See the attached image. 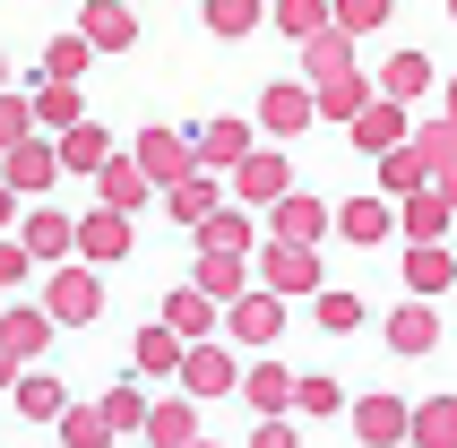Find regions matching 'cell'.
I'll list each match as a JSON object with an SVG mask.
<instances>
[{
	"label": "cell",
	"mask_w": 457,
	"mask_h": 448,
	"mask_svg": "<svg viewBox=\"0 0 457 448\" xmlns=\"http://www.w3.org/2000/svg\"><path fill=\"white\" fill-rule=\"evenodd\" d=\"M432 87H440L432 52H423V44H406V52H388V61H380V87H371V95L406 112V104H423V95H432Z\"/></svg>",
	"instance_id": "1"
},
{
	"label": "cell",
	"mask_w": 457,
	"mask_h": 448,
	"mask_svg": "<svg viewBox=\"0 0 457 448\" xmlns=\"http://www.w3.org/2000/svg\"><path fill=\"white\" fill-rule=\"evenodd\" d=\"M268 242H285V250H320V242H328V207L311 199V190H285V199L268 207Z\"/></svg>",
	"instance_id": "2"
},
{
	"label": "cell",
	"mask_w": 457,
	"mask_h": 448,
	"mask_svg": "<svg viewBox=\"0 0 457 448\" xmlns=\"http://www.w3.org/2000/svg\"><path fill=\"white\" fill-rule=\"evenodd\" d=\"M328 276H320V250H285V242H268L259 250V294H320Z\"/></svg>",
	"instance_id": "3"
},
{
	"label": "cell",
	"mask_w": 457,
	"mask_h": 448,
	"mask_svg": "<svg viewBox=\"0 0 457 448\" xmlns=\"http://www.w3.org/2000/svg\"><path fill=\"white\" fill-rule=\"evenodd\" d=\"M406 414H414L406 397L371 388V397H354V414H345V423H354V440H362V448H406Z\"/></svg>",
	"instance_id": "4"
},
{
	"label": "cell",
	"mask_w": 457,
	"mask_h": 448,
	"mask_svg": "<svg viewBox=\"0 0 457 448\" xmlns=\"http://www.w3.org/2000/svg\"><path fill=\"white\" fill-rule=\"evenodd\" d=\"M259 129H268V138H303L311 129V87L303 78H268V87H259Z\"/></svg>",
	"instance_id": "5"
},
{
	"label": "cell",
	"mask_w": 457,
	"mask_h": 448,
	"mask_svg": "<svg viewBox=\"0 0 457 448\" xmlns=\"http://www.w3.org/2000/svg\"><path fill=\"white\" fill-rule=\"evenodd\" d=\"M380 336H388V353L423 362V353H440V311H432V302H397V311L380 319Z\"/></svg>",
	"instance_id": "6"
},
{
	"label": "cell",
	"mask_w": 457,
	"mask_h": 448,
	"mask_svg": "<svg viewBox=\"0 0 457 448\" xmlns=\"http://www.w3.org/2000/svg\"><path fill=\"white\" fill-rule=\"evenodd\" d=\"M233 190H242V207H277L285 190H294V173H285V147H251L242 164H233Z\"/></svg>",
	"instance_id": "7"
},
{
	"label": "cell",
	"mask_w": 457,
	"mask_h": 448,
	"mask_svg": "<svg viewBox=\"0 0 457 448\" xmlns=\"http://www.w3.org/2000/svg\"><path fill=\"white\" fill-rule=\"evenodd\" d=\"M328 233H345L354 250H371V242H388V233H397V207H388L380 190H362V199L328 207Z\"/></svg>",
	"instance_id": "8"
},
{
	"label": "cell",
	"mask_w": 457,
	"mask_h": 448,
	"mask_svg": "<svg viewBox=\"0 0 457 448\" xmlns=\"http://www.w3.org/2000/svg\"><path fill=\"white\" fill-rule=\"evenodd\" d=\"M129 164H138V181H190V173H199V155H190V138H181V129H147Z\"/></svg>",
	"instance_id": "9"
},
{
	"label": "cell",
	"mask_w": 457,
	"mask_h": 448,
	"mask_svg": "<svg viewBox=\"0 0 457 448\" xmlns=\"http://www.w3.org/2000/svg\"><path fill=\"white\" fill-rule=\"evenodd\" d=\"M181 388H190V397H233L242 371H233L225 345H181Z\"/></svg>",
	"instance_id": "10"
},
{
	"label": "cell",
	"mask_w": 457,
	"mask_h": 448,
	"mask_svg": "<svg viewBox=\"0 0 457 448\" xmlns=\"http://www.w3.org/2000/svg\"><path fill=\"white\" fill-rule=\"evenodd\" d=\"M225 328H233V345H277V336H285V302L251 285V294L225 311Z\"/></svg>",
	"instance_id": "11"
},
{
	"label": "cell",
	"mask_w": 457,
	"mask_h": 448,
	"mask_svg": "<svg viewBox=\"0 0 457 448\" xmlns=\"http://www.w3.org/2000/svg\"><path fill=\"white\" fill-rule=\"evenodd\" d=\"M449 207H440V190L432 181H423V190H414V199H397V233H406V250H432V242H449Z\"/></svg>",
	"instance_id": "12"
},
{
	"label": "cell",
	"mask_w": 457,
	"mask_h": 448,
	"mask_svg": "<svg viewBox=\"0 0 457 448\" xmlns=\"http://www.w3.org/2000/svg\"><path fill=\"white\" fill-rule=\"evenodd\" d=\"M242 397H251L259 423H285V405H294V371L268 353V362H251V371H242Z\"/></svg>",
	"instance_id": "13"
},
{
	"label": "cell",
	"mask_w": 457,
	"mask_h": 448,
	"mask_svg": "<svg viewBox=\"0 0 457 448\" xmlns=\"http://www.w3.org/2000/svg\"><path fill=\"white\" fill-rule=\"evenodd\" d=\"M190 155H199V173H233V164H242V155H251V121H207L199 138H190Z\"/></svg>",
	"instance_id": "14"
},
{
	"label": "cell",
	"mask_w": 457,
	"mask_h": 448,
	"mask_svg": "<svg viewBox=\"0 0 457 448\" xmlns=\"http://www.w3.org/2000/svg\"><path fill=\"white\" fill-rule=\"evenodd\" d=\"M345 129H354V147H362V155H388V147H406V129H414V121L397 112V104H380V95H371Z\"/></svg>",
	"instance_id": "15"
},
{
	"label": "cell",
	"mask_w": 457,
	"mask_h": 448,
	"mask_svg": "<svg viewBox=\"0 0 457 448\" xmlns=\"http://www.w3.org/2000/svg\"><path fill=\"white\" fill-rule=\"evenodd\" d=\"M449 285H457V250L449 242L406 250V302H432V294H449Z\"/></svg>",
	"instance_id": "16"
},
{
	"label": "cell",
	"mask_w": 457,
	"mask_h": 448,
	"mask_svg": "<svg viewBox=\"0 0 457 448\" xmlns=\"http://www.w3.org/2000/svg\"><path fill=\"white\" fill-rule=\"evenodd\" d=\"M362 104H371V78L345 70V78H328V87H311V121H354Z\"/></svg>",
	"instance_id": "17"
},
{
	"label": "cell",
	"mask_w": 457,
	"mask_h": 448,
	"mask_svg": "<svg viewBox=\"0 0 457 448\" xmlns=\"http://www.w3.org/2000/svg\"><path fill=\"white\" fill-rule=\"evenodd\" d=\"M311 319H320V336H354L371 311H362L354 285H320V294H311Z\"/></svg>",
	"instance_id": "18"
},
{
	"label": "cell",
	"mask_w": 457,
	"mask_h": 448,
	"mask_svg": "<svg viewBox=\"0 0 457 448\" xmlns=\"http://www.w3.org/2000/svg\"><path fill=\"white\" fill-rule=\"evenodd\" d=\"M406 448H457V397H423L406 414Z\"/></svg>",
	"instance_id": "19"
},
{
	"label": "cell",
	"mask_w": 457,
	"mask_h": 448,
	"mask_svg": "<svg viewBox=\"0 0 457 448\" xmlns=\"http://www.w3.org/2000/svg\"><path fill=\"white\" fill-rule=\"evenodd\" d=\"M406 155L423 164V181H440V173L457 164V129H449V121H414V129H406Z\"/></svg>",
	"instance_id": "20"
},
{
	"label": "cell",
	"mask_w": 457,
	"mask_h": 448,
	"mask_svg": "<svg viewBox=\"0 0 457 448\" xmlns=\"http://www.w3.org/2000/svg\"><path fill=\"white\" fill-rule=\"evenodd\" d=\"M345 70H354V44H345L337 26H320V35L303 44V78H311V87H328V78H345Z\"/></svg>",
	"instance_id": "21"
},
{
	"label": "cell",
	"mask_w": 457,
	"mask_h": 448,
	"mask_svg": "<svg viewBox=\"0 0 457 448\" xmlns=\"http://www.w3.org/2000/svg\"><path fill=\"white\" fill-rule=\"evenodd\" d=\"M104 311V294H96V276L87 268H61L52 276V319H96Z\"/></svg>",
	"instance_id": "22"
},
{
	"label": "cell",
	"mask_w": 457,
	"mask_h": 448,
	"mask_svg": "<svg viewBox=\"0 0 457 448\" xmlns=\"http://www.w3.org/2000/svg\"><path fill=\"white\" fill-rule=\"evenodd\" d=\"M388 18H397V0H328V26L345 35V44H362V35H380Z\"/></svg>",
	"instance_id": "23"
},
{
	"label": "cell",
	"mask_w": 457,
	"mask_h": 448,
	"mask_svg": "<svg viewBox=\"0 0 457 448\" xmlns=\"http://www.w3.org/2000/svg\"><path fill=\"white\" fill-rule=\"evenodd\" d=\"M147 440H155V448H199V414H190V397L147 405Z\"/></svg>",
	"instance_id": "24"
},
{
	"label": "cell",
	"mask_w": 457,
	"mask_h": 448,
	"mask_svg": "<svg viewBox=\"0 0 457 448\" xmlns=\"http://www.w3.org/2000/svg\"><path fill=\"white\" fill-rule=\"evenodd\" d=\"M190 294H207V302H242L251 294V276H242V259H216V250H199V285Z\"/></svg>",
	"instance_id": "25"
},
{
	"label": "cell",
	"mask_w": 457,
	"mask_h": 448,
	"mask_svg": "<svg viewBox=\"0 0 457 448\" xmlns=\"http://www.w3.org/2000/svg\"><path fill=\"white\" fill-rule=\"evenodd\" d=\"M61 164H78V173H104V164H112V138H104L96 121H70V138H61Z\"/></svg>",
	"instance_id": "26"
},
{
	"label": "cell",
	"mask_w": 457,
	"mask_h": 448,
	"mask_svg": "<svg viewBox=\"0 0 457 448\" xmlns=\"http://www.w3.org/2000/svg\"><path fill=\"white\" fill-rule=\"evenodd\" d=\"M199 250H216V259H242V250H251V216H233V207H216V216L199 224Z\"/></svg>",
	"instance_id": "27"
},
{
	"label": "cell",
	"mask_w": 457,
	"mask_h": 448,
	"mask_svg": "<svg viewBox=\"0 0 457 448\" xmlns=\"http://www.w3.org/2000/svg\"><path fill=\"white\" fill-rule=\"evenodd\" d=\"M259 9H268V0H199L207 35H251V26H259Z\"/></svg>",
	"instance_id": "28"
},
{
	"label": "cell",
	"mask_w": 457,
	"mask_h": 448,
	"mask_svg": "<svg viewBox=\"0 0 457 448\" xmlns=\"http://www.w3.org/2000/svg\"><path fill=\"white\" fill-rule=\"evenodd\" d=\"M414 190H423V164H414L406 147H388V155H380V199L397 207V199H414Z\"/></svg>",
	"instance_id": "29"
},
{
	"label": "cell",
	"mask_w": 457,
	"mask_h": 448,
	"mask_svg": "<svg viewBox=\"0 0 457 448\" xmlns=\"http://www.w3.org/2000/svg\"><path fill=\"white\" fill-rule=\"evenodd\" d=\"M173 216H181V224H207V216H216V173L173 181Z\"/></svg>",
	"instance_id": "30"
},
{
	"label": "cell",
	"mask_w": 457,
	"mask_h": 448,
	"mask_svg": "<svg viewBox=\"0 0 457 448\" xmlns=\"http://www.w3.org/2000/svg\"><path fill=\"white\" fill-rule=\"evenodd\" d=\"M129 353H138V371H181V336H173V328H138Z\"/></svg>",
	"instance_id": "31"
},
{
	"label": "cell",
	"mask_w": 457,
	"mask_h": 448,
	"mask_svg": "<svg viewBox=\"0 0 457 448\" xmlns=\"http://www.w3.org/2000/svg\"><path fill=\"white\" fill-rule=\"evenodd\" d=\"M277 26L294 35V44H311V35L328 26V0H277Z\"/></svg>",
	"instance_id": "32"
},
{
	"label": "cell",
	"mask_w": 457,
	"mask_h": 448,
	"mask_svg": "<svg viewBox=\"0 0 457 448\" xmlns=\"http://www.w3.org/2000/svg\"><path fill=\"white\" fill-rule=\"evenodd\" d=\"M138 35V18H129L121 0H96V18H87V44H129Z\"/></svg>",
	"instance_id": "33"
},
{
	"label": "cell",
	"mask_w": 457,
	"mask_h": 448,
	"mask_svg": "<svg viewBox=\"0 0 457 448\" xmlns=\"http://www.w3.org/2000/svg\"><path fill=\"white\" fill-rule=\"evenodd\" d=\"M129 250V224L121 216H87V259H121Z\"/></svg>",
	"instance_id": "34"
},
{
	"label": "cell",
	"mask_w": 457,
	"mask_h": 448,
	"mask_svg": "<svg viewBox=\"0 0 457 448\" xmlns=\"http://www.w3.org/2000/svg\"><path fill=\"white\" fill-rule=\"evenodd\" d=\"M207 319H216L207 294H173V319H164V328H173V336H207Z\"/></svg>",
	"instance_id": "35"
},
{
	"label": "cell",
	"mask_w": 457,
	"mask_h": 448,
	"mask_svg": "<svg viewBox=\"0 0 457 448\" xmlns=\"http://www.w3.org/2000/svg\"><path fill=\"white\" fill-rule=\"evenodd\" d=\"M104 199H112V216L147 199V181H138V164H104Z\"/></svg>",
	"instance_id": "36"
},
{
	"label": "cell",
	"mask_w": 457,
	"mask_h": 448,
	"mask_svg": "<svg viewBox=\"0 0 457 448\" xmlns=\"http://www.w3.org/2000/svg\"><path fill=\"white\" fill-rule=\"evenodd\" d=\"M96 414H104V431H138V423H147V405H138V388H112V397H104Z\"/></svg>",
	"instance_id": "37"
},
{
	"label": "cell",
	"mask_w": 457,
	"mask_h": 448,
	"mask_svg": "<svg viewBox=\"0 0 457 448\" xmlns=\"http://www.w3.org/2000/svg\"><path fill=\"white\" fill-rule=\"evenodd\" d=\"M44 345V319H35V311H18V319L0 328V353H9V362H18V353H35Z\"/></svg>",
	"instance_id": "38"
},
{
	"label": "cell",
	"mask_w": 457,
	"mask_h": 448,
	"mask_svg": "<svg viewBox=\"0 0 457 448\" xmlns=\"http://www.w3.org/2000/svg\"><path fill=\"white\" fill-rule=\"evenodd\" d=\"M337 379H294V414H337Z\"/></svg>",
	"instance_id": "39"
},
{
	"label": "cell",
	"mask_w": 457,
	"mask_h": 448,
	"mask_svg": "<svg viewBox=\"0 0 457 448\" xmlns=\"http://www.w3.org/2000/svg\"><path fill=\"white\" fill-rule=\"evenodd\" d=\"M61 431H70V448H104V440H112L96 405H70V423H61Z\"/></svg>",
	"instance_id": "40"
},
{
	"label": "cell",
	"mask_w": 457,
	"mask_h": 448,
	"mask_svg": "<svg viewBox=\"0 0 457 448\" xmlns=\"http://www.w3.org/2000/svg\"><path fill=\"white\" fill-rule=\"evenodd\" d=\"M9 181H26V190L52 181V155H44V147H18V155H9Z\"/></svg>",
	"instance_id": "41"
},
{
	"label": "cell",
	"mask_w": 457,
	"mask_h": 448,
	"mask_svg": "<svg viewBox=\"0 0 457 448\" xmlns=\"http://www.w3.org/2000/svg\"><path fill=\"white\" fill-rule=\"evenodd\" d=\"M251 448H303V431H294V423H259Z\"/></svg>",
	"instance_id": "42"
},
{
	"label": "cell",
	"mask_w": 457,
	"mask_h": 448,
	"mask_svg": "<svg viewBox=\"0 0 457 448\" xmlns=\"http://www.w3.org/2000/svg\"><path fill=\"white\" fill-rule=\"evenodd\" d=\"M26 414H61V388L52 379H26Z\"/></svg>",
	"instance_id": "43"
},
{
	"label": "cell",
	"mask_w": 457,
	"mask_h": 448,
	"mask_svg": "<svg viewBox=\"0 0 457 448\" xmlns=\"http://www.w3.org/2000/svg\"><path fill=\"white\" fill-rule=\"evenodd\" d=\"M87 70V44H52V78H78Z\"/></svg>",
	"instance_id": "44"
},
{
	"label": "cell",
	"mask_w": 457,
	"mask_h": 448,
	"mask_svg": "<svg viewBox=\"0 0 457 448\" xmlns=\"http://www.w3.org/2000/svg\"><path fill=\"white\" fill-rule=\"evenodd\" d=\"M18 129H26V104H0V147H9Z\"/></svg>",
	"instance_id": "45"
},
{
	"label": "cell",
	"mask_w": 457,
	"mask_h": 448,
	"mask_svg": "<svg viewBox=\"0 0 457 448\" xmlns=\"http://www.w3.org/2000/svg\"><path fill=\"white\" fill-rule=\"evenodd\" d=\"M432 190H440V207H449V216H457V164H449V173L432 181Z\"/></svg>",
	"instance_id": "46"
},
{
	"label": "cell",
	"mask_w": 457,
	"mask_h": 448,
	"mask_svg": "<svg viewBox=\"0 0 457 448\" xmlns=\"http://www.w3.org/2000/svg\"><path fill=\"white\" fill-rule=\"evenodd\" d=\"M9 276H26V250H0V285H9Z\"/></svg>",
	"instance_id": "47"
},
{
	"label": "cell",
	"mask_w": 457,
	"mask_h": 448,
	"mask_svg": "<svg viewBox=\"0 0 457 448\" xmlns=\"http://www.w3.org/2000/svg\"><path fill=\"white\" fill-rule=\"evenodd\" d=\"M440 121H449V129H457V78H449V112H440Z\"/></svg>",
	"instance_id": "48"
},
{
	"label": "cell",
	"mask_w": 457,
	"mask_h": 448,
	"mask_svg": "<svg viewBox=\"0 0 457 448\" xmlns=\"http://www.w3.org/2000/svg\"><path fill=\"white\" fill-rule=\"evenodd\" d=\"M0 224H9V190H0Z\"/></svg>",
	"instance_id": "49"
},
{
	"label": "cell",
	"mask_w": 457,
	"mask_h": 448,
	"mask_svg": "<svg viewBox=\"0 0 457 448\" xmlns=\"http://www.w3.org/2000/svg\"><path fill=\"white\" fill-rule=\"evenodd\" d=\"M440 9H449V26H457V0H440Z\"/></svg>",
	"instance_id": "50"
}]
</instances>
